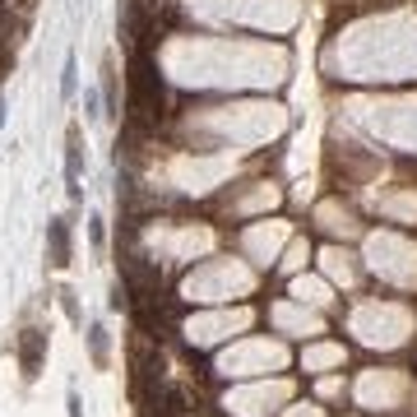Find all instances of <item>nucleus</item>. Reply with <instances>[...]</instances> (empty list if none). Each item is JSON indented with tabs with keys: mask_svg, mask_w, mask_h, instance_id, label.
Segmentation results:
<instances>
[{
	"mask_svg": "<svg viewBox=\"0 0 417 417\" xmlns=\"http://www.w3.org/2000/svg\"><path fill=\"white\" fill-rule=\"evenodd\" d=\"M46 237H51V264H56V269H66V264H70V228H66V218L46 223Z\"/></svg>",
	"mask_w": 417,
	"mask_h": 417,
	"instance_id": "4",
	"label": "nucleus"
},
{
	"mask_svg": "<svg viewBox=\"0 0 417 417\" xmlns=\"http://www.w3.org/2000/svg\"><path fill=\"white\" fill-rule=\"evenodd\" d=\"M75 75H79V66H75V56L66 61V79H61V98H75Z\"/></svg>",
	"mask_w": 417,
	"mask_h": 417,
	"instance_id": "6",
	"label": "nucleus"
},
{
	"mask_svg": "<svg viewBox=\"0 0 417 417\" xmlns=\"http://www.w3.org/2000/svg\"><path fill=\"white\" fill-rule=\"evenodd\" d=\"M79 167H84V144H79V125H70V135H66V181H70V199H79Z\"/></svg>",
	"mask_w": 417,
	"mask_h": 417,
	"instance_id": "3",
	"label": "nucleus"
},
{
	"mask_svg": "<svg viewBox=\"0 0 417 417\" xmlns=\"http://www.w3.org/2000/svg\"><path fill=\"white\" fill-rule=\"evenodd\" d=\"M70 417H79V394H70Z\"/></svg>",
	"mask_w": 417,
	"mask_h": 417,
	"instance_id": "7",
	"label": "nucleus"
},
{
	"mask_svg": "<svg viewBox=\"0 0 417 417\" xmlns=\"http://www.w3.org/2000/svg\"><path fill=\"white\" fill-rule=\"evenodd\" d=\"M42 348H46V334H42V330H23V339H19V362H23V375H28V380L42 371Z\"/></svg>",
	"mask_w": 417,
	"mask_h": 417,
	"instance_id": "2",
	"label": "nucleus"
},
{
	"mask_svg": "<svg viewBox=\"0 0 417 417\" xmlns=\"http://www.w3.org/2000/svg\"><path fill=\"white\" fill-rule=\"evenodd\" d=\"M88 343H93V362L107 366V330H102V325H93V330H88Z\"/></svg>",
	"mask_w": 417,
	"mask_h": 417,
	"instance_id": "5",
	"label": "nucleus"
},
{
	"mask_svg": "<svg viewBox=\"0 0 417 417\" xmlns=\"http://www.w3.org/2000/svg\"><path fill=\"white\" fill-rule=\"evenodd\" d=\"M0 125H5V102H0Z\"/></svg>",
	"mask_w": 417,
	"mask_h": 417,
	"instance_id": "8",
	"label": "nucleus"
},
{
	"mask_svg": "<svg viewBox=\"0 0 417 417\" xmlns=\"http://www.w3.org/2000/svg\"><path fill=\"white\" fill-rule=\"evenodd\" d=\"M163 111H167V88L158 79L154 56L144 46H135L130 51V121L154 125V121H163Z\"/></svg>",
	"mask_w": 417,
	"mask_h": 417,
	"instance_id": "1",
	"label": "nucleus"
}]
</instances>
